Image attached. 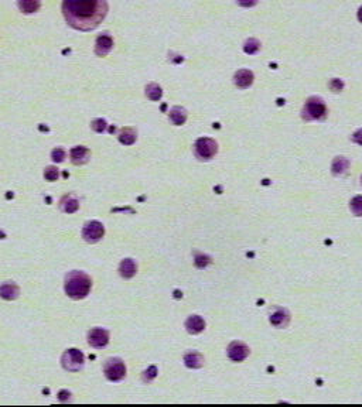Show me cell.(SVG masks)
<instances>
[{
    "label": "cell",
    "mask_w": 362,
    "mask_h": 407,
    "mask_svg": "<svg viewBox=\"0 0 362 407\" xmlns=\"http://www.w3.org/2000/svg\"><path fill=\"white\" fill-rule=\"evenodd\" d=\"M63 15L75 30L97 29L108 15L106 0H63Z\"/></svg>",
    "instance_id": "obj_1"
},
{
    "label": "cell",
    "mask_w": 362,
    "mask_h": 407,
    "mask_svg": "<svg viewBox=\"0 0 362 407\" xmlns=\"http://www.w3.org/2000/svg\"><path fill=\"white\" fill-rule=\"evenodd\" d=\"M91 286H92L91 277L83 272L74 270V272H69L66 275L64 289H66V295H69L71 298L80 300V298H83L89 294Z\"/></svg>",
    "instance_id": "obj_2"
},
{
    "label": "cell",
    "mask_w": 362,
    "mask_h": 407,
    "mask_svg": "<svg viewBox=\"0 0 362 407\" xmlns=\"http://www.w3.org/2000/svg\"><path fill=\"white\" fill-rule=\"evenodd\" d=\"M326 114H327V108L323 99L317 97L307 99L303 108V117L306 120H320L324 119Z\"/></svg>",
    "instance_id": "obj_3"
},
{
    "label": "cell",
    "mask_w": 362,
    "mask_h": 407,
    "mask_svg": "<svg viewBox=\"0 0 362 407\" xmlns=\"http://www.w3.org/2000/svg\"><path fill=\"white\" fill-rule=\"evenodd\" d=\"M103 372L111 382H120L126 376V366L120 358H109L103 365Z\"/></svg>",
    "instance_id": "obj_4"
},
{
    "label": "cell",
    "mask_w": 362,
    "mask_h": 407,
    "mask_svg": "<svg viewBox=\"0 0 362 407\" xmlns=\"http://www.w3.org/2000/svg\"><path fill=\"white\" fill-rule=\"evenodd\" d=\"M61 362H63V366H64L66 371L78 372V371H81L83 368L85 358H83V354L81 351L72 348V349H68V351L64 352V355L61 358Z\"/></svg>",
    "instance_id": "obj_5"
},
{
    "label": "cell",
    "mask_w": 362,
    "mask_h": 407,
    "mask_svg": "<svg viewBox=\"0 0 362 407\" xmlns=\"http://www.w3.org/2000/svg\"><path fill=\"white\" fill-rule=\"evenodd\" d=\"M196 156L199 160H210L213 159L216 151H218V145L216 142L210 139V137H201L196 143Z\"/></svg>",
    "instance_id": "obj_6"
},
{
    "label": "cell",
    "mask_w": 362,
    "mask_h": 407,
    "mask_svg": "<svg viewBox=\"0 0 362 407\" xmlns=\"http://www.w3.org/2000/svg\"><path fill=\"white\" fill-rule=\"evenodd\" d=\"M103 233H105V228L98 221L88 222L82 229V238L89 244H95V242L100 241Z\"/></svg>",
    "instance_id": "obj_7"
},
{
    "label": "cell",
    "mask_w": 362,
    "mask_h": 407,
    "mask_svg": "<svg viewBox=\"0 0 362 407\" xmlns=\"http://www.w3.org/2000/svg\"><path fill=\"white\" fill-rule=\"evenodd\" d=\"M88 342L97 349L105 348L109 342V332L103 328H94L88 332Z\"/></svg>",
    "instance_id": "obj_8"
},
{
    "label": "cell",
    "mask_w": 362,
    "mask_h": 407,
    "mask_svg": "<svg viewBox=\"0 0 362 407\" xmlns=\"http://www.w3.org/2000/svg\"><path fill=\"white\" fill-rule=\"evenodd\" d=\"M114 49V38L112 35L108 33H103L97 38V44H95V54L99 57H105L111 52V49Z\"/></svg>",
    "instance_id": "obj_9"
},
{
    "label": "cell",
    "mask_w": 362,
    "mask_h": 407,
    "mask_svg": "<svg viewBox=\"0 0 362 407\" xmlns=\"http://www.w3.org/2000/svg\"><path fill=\"white\" fill-rule=\"evenodd\" d=\"M247 355H249V348L244 342L235 341L228 346V357L235 362H241L247 359Z\"/></svg>",
    "instance_id": "obj_10"
},
{
    "label": "cell",
    "mask_w": 362,
    "mask_h": 407,
    "mask_svg": "<svg viewBox=\"0 0 362 407\" xmlns=\"http://www.w3.org/2000/svg\"><path fill=\"white\" fill-rule=\"evenodd\" d=\"M233 82L238 88L241 89H247L252 83H253V74L249 69H239L235 77H233Z\"/></svg>",
    "instance_id": "obj_11"
},
{
    "label": "cell",
    "mask_w": 362,
    "mask_h": 407,
    "mask_svg": "<svg viewBox=\"0 0 362 407\" xmlns=\"http://www.w3.org/2000/svg\"><path fill=\"white\" fill-rule=\"evenodd\" d=\"M69 156H71V162H72V163L80 165V164H85L89 160L91 151H89V148H86V147L77 146L71 150Z\"/></svg>",
    "instance_id": "obj_12"
},
{
    "label": "cell",
    "mask_w": 362,
    "mask_h": 407,
    "mask_svg": "<svg viewBox=\"0 0 362 407\" xmlns=\"http://www.w3.org/2000/svg\"><path fill=\"white\" fill-rule=\"evenodd\" d=\"M18 286L13 281H6L0 286V297L4 300H15L18 295Z\"/></svg>",
    "instance_id": "obj_13"
},
{
    "label": "cell",
    "mask_w": 362,
    "mask_h": 407,
    "mask_svg": "<svg viewBox=\"0 0 362 407\" xmlns=\"http://www.w3.org/2000/svg\"><path fill=\"white\" fill-rule=\"evenodd\" d=\"M17 6L23 13L32 15L38 12V9L41 7V0H17Z\"/></svg>",
    "instance_id": "obj_14"
},
{
    "label": "cell",
    "mask_w": 362,
    "mask_h": 407,
    "mask_svg": "<svg viewBox=\"0 0 362 407\" xmlns=\"http://www.w3.org/2000/svg\"><path fill=\"white\" fill-rule=\"evenodd\" d=\"M185 326H187V331L190 334H198V332H201L205 328V323H204V320L199 315H191L185 321Z\"/></svg>",
    "instance_id": "obj_15"
},
{
    "label": "cell",
    "mask_w": 362,
    "mask_h": 407,
    "mask_svg": "<svg viewBox=\"0 0 362 407\" xmlns=\"http://www.w3.org/2000/svg\"><path fill=\"white\" fill-rule=\"evenodd\" d=\"M136 270H137V266H136V263L132 259L122 260L120 266H119L120 276L123 277V278H132L136 275Z\"/></svg>",
    "instance_id": "obj_16"
},
{
    "label": "cell",
    "mask_w": 362,
    "mask_h": 407,
    "mask_svg": "<svg viewBox=\"0 0 362 407\" xmlns=\"http://www.w3.org/2000/svg\"><path fill=\"white\" fill-rule=\"evenodd\" d=\"M289 312L286 309H276L270 315V324L275 326H286L289 323Z\"/></svg>",
    "instance_id": "obj_17"
},
{
    "label": "cell",
    "mask_w": 362,
    "mask_h": 407,
    "mask_svg": "<svg viewBox=\"0 0 362 407\" xmlns=\"http://www.w3.org/2000/svg\"><path fill=\"white\" fill-rule=\"evenodd\" d=\"M184 362L188 368H201L204 365V358L199 352L193 351V352H188L184 357Z\"/></svg>",
    "instance_id": "obj_18"
},
{
    "label": "cell",
    "mask_w": 362,
    "mask_h": 407,
    "mask_svg": "<svg viewBox=\"0 0 362 407\" xmlns=\"http://www.w3.org/2000/svg\"><path fill=\"white\" fill-rule=\"evenodd\" d=\"M170 120L176 125V126H181L184 125V122L187 120V112L184 108L176 106L170 111Z\"/></svg>",
    "instance_id": "obj_19"
},
{
    "label": "cell",
    "mask_w": 362,
    "mask_h": 407,
    "mask_svg": "<svg viewBox=\"0 0 362 407\" xmlns=\"http://www.w3.org/2000/svg\"><path fill=\"white\" fill-rule=\"evenodd\" d=\"M137 136H136V131L132 128H125L122 129L120 133H119V142L125 146H131L136 142Z\"/></svg>",
    "instance_id": "obj_20"
},
{
    "label": "cell",
    "mask_w": 362,
    "mask_h": 407,
    "mask_svg": "<svg viewBox=\"0 0 362 407\" xmlns=\"http://www.w3.org/2000/svg\"><path fill=\"white\" fill-rule=\"evenodd\" d=\"M80 208V204L78 201L74 198V196H64L63 201H61V210L66 213H74V212L78 211Z\"/></svg>",
    "instance_id": "obj_21"
},
{
    "label": "cell",
    "mask_w": 362,
    "mask_h": 407,
    "mask_svg": "<svg viewBox=\"0 0 362 407\" xmlns=\"http://www.w3.org/2000/svg\"><path fill=\"white\" fill-rule=\"evenodd\" d=\"M349 167V162L346 157H337L332 163V173L334 174H344L346 168Z\"/></svg>",
    "instance_id": "obj_22"
},
{
    "label": "cell",
    "mask_w": 362,
    "mask_h": 407,
    "mask_svg": "<svg viewBox=\"0 0 362 407\" xmlns=\"http://www.w3.org/2000/svg\"><path fill=\"white\" fill-rule=\"evenodd\" d=\"M162 95H163V91H162V88L157 83H150V85L146 86V97L148 99L159 100V99L162 98Z\"/></svg>",
    "instance_id": "obj_23"
},
{
    "label": "cell",
    "mask_w": 362,
    "mask_h": 407,
    "mask_svg": "<svg viewBox=\"0 0 362 407\" xmlns=\"http://www.w3.org/2000/svg\"><path fill=\"white\" fill-rule=\"evenodd\" d=\"M259 49H261V43L255 38H249L244 46V51L247 54H256Z\"/></svg>",
    "instance_id": "obj_24"
},
{
    "label": "cell",
    "mask_w": 362,
    "mask_h": 407,
    "mask_svg": "<svg viewBox=\"0 0 362 407\" xmlns=\"http://www.w3.org/2000/svg\"><path fill=\"white\" fill-rule=\"evenodd\" d=\"M351 211L354 212L357 216H362V196L361 195L352 198V201H351Z\"/></svg>",
    "instance_id": "obj_25"
},
{
    "label": "cell",
    "mask_w": 362,
    "mask_h": 407,
    "mask_svg": "<svg viewBox=\"0 0 362 407\" xmlns=\"http://www.w3.org/2000/svg\"><path fill=\"white\" fill-rule=\"evenodd\" d=\"M66 153L63 147H57V148H54L52 153H51V159H52L55 163H63V162L66 160Z\"/></svg>",
    "instance_id": "obj_26"
},
{
    "label": "cell",
    "mask_w": 362,
    "mask_h": 407,
    "mask_svg": "<svg viewBox=\"0 0 362 407\" xmlns=\"http://www.w3.org/2000/svg\"><path fill=\"white\" fill-rule=\"evenodd\" d=\"M58 168L57 167H52V165H49V167H47L46 168V171H44V177H46V179H49V181H55V179H58Z\"/></svg>",
    "instance_id": "obj_27"
},
{
    "label": "cell",
    "mask_w": 362,
    "mask_h": 407,
    "mask_svg": "<svg viewBox=\"0 0 362 407\" xmlns=\"http://www.w3.org/2000/svg\"><path fill=\"white\" fill-rule=\"evenodd\" d=\"M106 120H103V119H95L92 123H91V128L94 129V130L97 131V133H102V131L106 130Z\"/></svg>",
    "instance_id": "obj_28"
},
{
    "label": "cell",
    "mask_w": 362,
    "mask_h": 407,
    "mask_svg": "<svg viewBox=\"0 0 362 407\" xmlns=\"http://www.w3.org/2000/svg\"><path fill=\"white\" fill-rule=\"evenodd\" d=\"M329 88H331V91H334V92H340V91L344 88V82L341 81V80L334 78V80L329 81Z\"/></svg>",
    "instance_id": "obj_29"
},
{
    "label": "cell",
    "mask_w": 362,
    "mask_h": 407,
    "mask_svg": "<svg viewBox=\"0 0 362 407\" xmlns=\"http://www.w3.org/2000/svg\"><path fill=\"white\" fill-rule=\"evenodd\" d=\"M156 374H157V368H156V366H150L148 371L145 372V374H143V379H145L146 382H150L151 379L156 377Z\"/></svg>",
    "instance_id": "obj_30"
},
{
    "label": "cell",
    "mask_w": 362,
    "mask_h": 407,
    "mask_svg": "<svg viewBox=\"0 0 362 407\" xmlns=\"http://www.w3.org/2000/svg\"><path fill=\"white\" fill-rule=\"evenodd\" d=\"M210 258L208 256H202V255H197V258H196V264H197L198 267H205L208 263H210Z\"/></svg>",
    "instance_id": "obj_31"
},
{
    "label": "cell",
    "mask_w": 362,
    "mask_h": 407,
    "mask_svg": "<svg viewBox=\"0 0 362 407\" xmlns=\"http://www.w3.org/2000/svg\"><path fill=\"white\" fill-rule=\"evenodd\" d=\"M351 140H352L354 143H357V145L362 146V129H360L358 131H355V133L351 136Z\"/></svg>",
    "instance_id": "obj_32"
},
{
    "label": "cell",
    "mask_w": 362,
    "mask_h": 407,
    "mask_svg": "<svg viewBox=\"0 0 362 407\" xmlns=\"http://www.w3.org/2000/svg\"><path fill=\"white\" fill-rule=\"evenodd\" d=\"M236 1H238V4H241L244 7H253L258 3V0H236Z\"/></svg>",
    "instance_id": "obj_33"
},
{
    "label": "cell",
    "mask_w": 362,
    "mask_h": 407,
    "mask_svg": "<svg viewBox=\"0 0 362 407\" xmlns=\"http://www.w3.org/2000/svg\"><path fill=\"white\" fill-rule=\"evenodd\" d=\"M66 394H69V393H68V391H61V393H60V399H61V400H66Z\"/></svg>",
    "instance_id": "obj_34"
},
{
    "label": "cell",
    "mask_w": 362,
    "mask_h": 407,
    "mask_svg": "<svg viewBox=\"0 0 362 407\" xmlns=\"http://www.w3.org/2000/svg\"><path fill=\"white\" fill-rule=\"evenodd\" d=\"M358 20L362 23V7H360V10H358Z\"/></svg>",
    "instance_id": "obj_35"
},
{
    "label": "cell",
    "mask_w": 362,
    "mask_h": 407,
    "mask_svg": "<svg viewBox=\"0 0 362 407\" xmlns=\"http://www.w3.org/2000/svg\"><path fill=\"white\" fill-rule=\"evenodd\" d=\"M361 181H362V177H361Z\"/></svg>",
    "instance_id": "obj_36"
}]
</instances>
